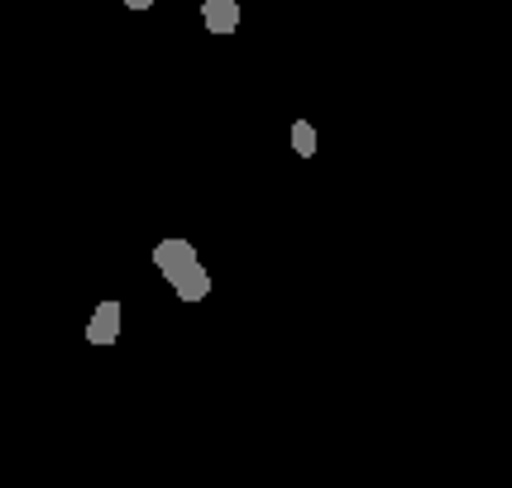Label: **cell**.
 <instances>
[{"mask_svg":"<svg viewBox=\"0 0 512 488\" xmlns=\"http://www.w3.org/2000/svg\"><path fill=\"white\" fill-rule=\"evenodd\" d=\"M154 268L163 273V283L178 292V302H206L211 297V273L201 264L192 240H158L154 244Z\"/></svg>","mask_w":512,"mask_h":488,"instance_id":"1","label":"cell"},{"mask_svg":"<svg viewBox=\"0 0 512 488\" xmlns=\"http://www.w3.org/2000/svg\"><path fill=\"white\" fill-rule=\"evenodd\" d=\"M120 331H125V307L120 302H96V311H91L87 321V345H96V350H111L115 340H120Z\"/></svg>","mask_w":512,"mask_h":488,"instance_id":"2","label":"cell"},{"mask_svg":"<svg viewBox=\"0 0 512 488\" xmlns=\"http://www.w3.org/2000/svg\"><path fill=\"white\" fill-rule=\"evenodd\" d=\"M240 20H245V10H240V0H201V24H206V34H240Z\"/></svg>","mask_w":512,"mask_h":488,"instance_id":"3","label":"cell"},{"mask_svg":"<svg viewBox=\"0 0 512 488\" xmlns=\"http://www.w3.org/2000/svg\"><path fill=\"white\" fill-rule=\"evenodd\" d=\"M292 149H297V158H316V125L312 120H292Z\"/></svg>","mask_w":512,"mask_h":488,"instance_id":"4","label":"cell"},{"mask_svg":"<svg viewBox=\"0 0 512 488\" xmlns=\"http://www.w3.org/2000/svg\"><path fill=\"white\" fill-rule=\"evenodd\" d=\"M154 0H125V10H149Z\"/></svg>","mask_w":512,"mask_h":488,"instance_id":"5","label":"cell"}]
</instances>
